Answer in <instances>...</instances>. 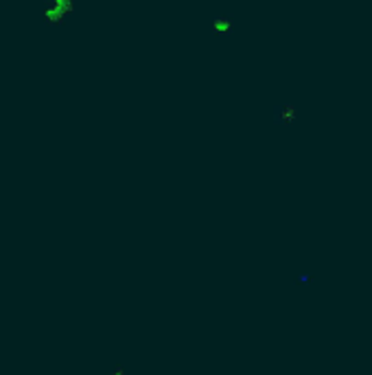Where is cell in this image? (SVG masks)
I'll return each instance as SVG.
<instances>
[{
	"label": "cell",
	"instance_id": "7a4b0ae2",
	"mask_svg": "<svg viewBox=\"0 0 372 375\" xmlns=\"http://www.w3.org/2000/svg\"><path fill=\"white\" fill-rule=\"evenodd\" d=\"M309 281H311V279H309L307 274H300V276H296V281H293V283H296V285H300V283H309Z\"/></svg>",
	"mask_w": 372,
	"mask_h": 375
},
{
	"label": "cell",
	"instance_id": "6da1fadb",
	"mask_svg": "<svg viewBox=\"0 0 372 375\" xmlns=\"http://www.w3.org/2000/svg\"><path fill=\"white\" fill-rule=\"evenodd\" d=\"M271 123H274L276 127H287V123L285 121H289L291 119V103H276V105H271Z\"/></svg>",
	"mask_w": 372,
	"mask_h": 375
}]
</instances>
